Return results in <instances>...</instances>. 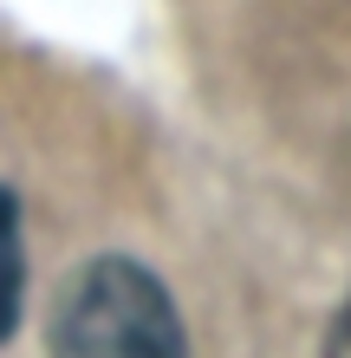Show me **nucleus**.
<instances>
[{
	"mask_svg": "<svg viewBox=\"0 0 351 358\" xmlns=\"http://www.w3.org/2000/svg\"><path fill=\"white\" fill-rule=\"evenodd\" d=\"M52 358H189L170 287L130 255H98L72 273L52 313Z\"/></svg>",
	"mask_w": 351,
	"mask_h": 358,
	"instance_id": "nucleus-1",
	"label": "nucleus"
},
{
	"mask_svg": "<svg viewBox=\"0 0 351 358\" xmlns=\"http://www.w3.org/2000/svg\"><path fill=\"white\" fill-rule=\"evenodd\" d=\"M20 280H27V248H20V202L0 189V345L20 320Z\"/></svg>",
	"mask_w": 351,
	"mask_h": 358,
	"instance_id": "nucleus-2",
	"label": "nucleus"
},
{
	"mask_svg": "<svg viewBox=\"0 0 351 358\" xmlns=\"http://www.w3.org/2000/svg\"><path fill=\"white\" fill-rule=\"evenodd\" d=\"M332 358H351V306L338 313V332H332Z\"/></svg>",
	"mask_w": 351,
	"mask_h": 358,
	"instance_id": "nucleus-3",
	"label": "nucleus"
}]
</instances>
